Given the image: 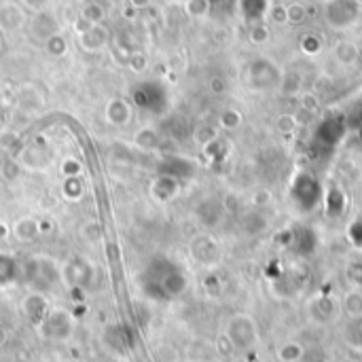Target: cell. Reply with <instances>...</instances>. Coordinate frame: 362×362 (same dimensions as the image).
I'll return each instance as SVG.
<instances>
[{"instance_id": "3", "label": "cell", "mask_w": 362, "mask_h": 362, "mask_svg": "<svg viewBox=\"0 0 362 362\" xmlns=\"http://www.w3.org/2000/svg\"><path fill=\"white\" fill-rule=\"evenodd\" d=\"M38 233H40V225H38V221H34L30 216H23V218L15 221V225H13V235L21 242H32Z\"/></svg>"}, {"instance_id": "13", "label": "cell", "mask_w": 362, "mask_h": 362, "mask_svg": "<svg viewBox=\"0 0 362 362\" xmlns=\"http://www.w3.org/2000/svg\"><path fill=\"white\" fill-rule=\"evenodd\" d=\"M132 2H134V6H144L148 0H132Z\"/></svg>"}, {"instance_id": "7", "label": "cell", "mask_w": 362, "mask_h": 362, "mask_svg": "<svg viewBox=\"0 0 362 362\" xmlns=\"http://www.w3.org/2000/svg\"><path fill=\"white\" fill-rule=\"evenodd\" d=\"M136 144H138L140 148H153V146L157 144V134H155L153 129H142V132H138V136H136Z\"/></svg>"}, {"instance_id": "12", "label": "cell", "mask_w": 362, "mask_h": 362, "mask_svg": "<svg viewBox=\"0 0 362 362\" xmlns=\"http://www.w3.org/2000/svg\"><path fill=\"white\" fill-rule=\"evenodd\" d=\"M4 238H6V227L0 225V240H4Z\"/></svg>"}, {"instance_id": "4", "label": "cell", "mask_w": 362, "mask_h": 362, "mask_svg": "<svg viewBox=\"0 0 362 362\" xmlns=\"http://www.w3.org/2000/svg\"><path fill=\"white\" fill-rule=\"evenodd\" d=\"M106 119L112 125H125L129 121V106L123 100H110L106 106Z\"/></svg>"}, {"instance_id": "11", "label": "cell", "mask_w": 362, "mask_h": 362, "mask_svg": "<svg viewBox=\"0 0 362 362\" xmlns=\"http://www.w3.org/2000/svg\"><path fill=\"white\" fill-rule=\"evenodd\" d=\"M6 339H8V335H6V331H4V329L0 327V348H2L4 344H6Z\"/></svg>"}, {"instance_id": "5", "label": "cell", "mask_w": 362, "mask_h": 362, "mask_svg": "<svg viewBox=\"0 0 362 362\" xmlns=\"http://www.w3.org/2000/svg\"><path fill=\"white\" fill-rule=\"evenodd\" d=\"M85 263L83 261H72L70 265H66V272H64V280L66 284L70 286H85L87 284V272H85Z\"/></svg>"}, {"instance_id": "6", "label": "cell", "mask_w": 362, "mask_h": 362, "mask_svg": "<svg viewBox=\"0 0 362 362\" xmlns=\"http://www.w3.org/2000/svg\"><path fill=\"white\" fill-rule=\"evenodd\" d=\"M17 278V265L11 257L0 255V286H8L13 284Z\"/></svg>"}, {"instance_id": "9", "label": "cell", "mask_w": 362, "mask_h": 362, "mask_svg": "<svg viewBox=\"0 0 362 362\" xmlns=\"http://www.w3.org/2000/svg\"><path fill=\"white\" fill-rule=\"evenodd\" d=\"M95 229H98V225H95V223H91V225H87V227H85V235H87L91 242H98V238H100V235L95 233Z\"/></svg>"}, {"instance_id": "10", "label": "cell", "mask_w": 362, "mask_h": 362, "mask_svg": "<svg viewBox=\"0 0 362 362\" xmlns=\"http://www.w3.org/2000/svg\"><path fill=\"white\" fill-rule=\"evenodd\" d=\"M15 140H17L15 134H4V136H0V146L2 148H11V142H15Z\"/></svg>"}, {"instance_id": "2", "label": "cell", "mask_w": 362, "mask_h": 362, "mask_svg": "<svg viewBox=\"0 0 362 362\" xmlns=\"http://www.w3.org/2000/svg\"><path fill=\"white\" fill-rule=\"evenodd\" d=\"M49 301L45 299L42 293H32L23 299V314L28 316V320L34 325V327H40L42 320L47 318L49 314Z\"/></svg>"}, {"instance_id": "1", "label": "cell", "mask_w": 362, "mask_h": 362, "mask_svg": "<svg viewBox=\"0 0 362 362\" xmlns=\"http://www.w3.org/2000/svg\"><path fill=\"white\" fill-rule=\"evenodd\" d=\"M42 337L47 339H55V341H64L70 337L72 333V320L70 314L66 310H49L47 318L42 320V325L38 327Z\"/></svg>"}, {"instance_id": "8", "label": "cell", "mask_w": 362, "mask_h": 362, "mask_svg": "<svg viewBox=\"0 0 362 362\" xmlns=\"http://www.w3.org/2000/svg\"><path fill=\"white\" fill-rule=\"evenodd\" d=\"M303 13H305V11H303V6H301V4H295V6H291L288 17H291L293 21H295V19H297V21H301V19H303Z\"/></svg>"}]
</instances>
